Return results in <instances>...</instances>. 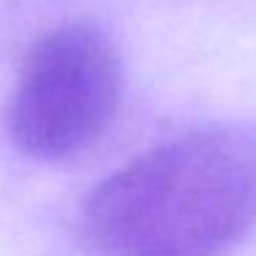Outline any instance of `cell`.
<instances>
[{"label":"cell","instance_id":"obj_1","mask_svg":"<svg viewBox=\"0 0 256 256\" xmlns=\"http://www.w3.org/2000/svg\"><path fill=\"white\" fill-rule=\"evenodd\" d=\"M256 226V127L190 130L140 152L88 193L96 256H218Z\"/></svg>","mask_w":256,"mask_h":256},{"label":"cell","instance_id":"obj_2","mask_svg":"<svg viewBox=\"0 0 256 256\" xmlns=\"http://www.w3.org/2000/svg\"><path fill=\"white\" fill-rule=\"evenodd\" d=\"M122 105L116 47L88 22H64L30 44L6 105V132L34 160L91 149Z\"/></svg>","mask_w":256,"mask_h":256}]
</instances>
